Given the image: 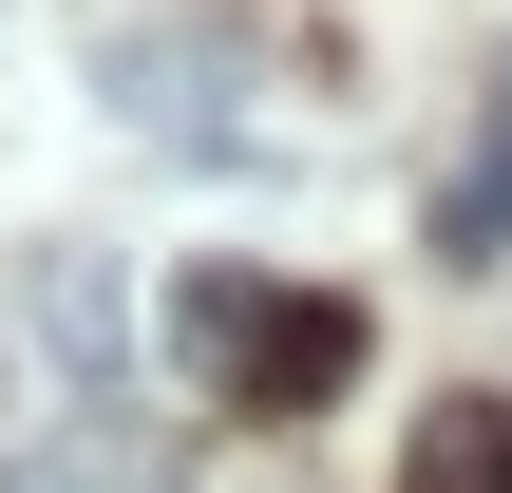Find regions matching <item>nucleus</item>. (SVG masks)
<instances>
[{
    "label": "nucleus",
    "instance_id": "obj_5",
    "mask_svg": "<svg viewBox=\"0 0 512 493\" xmlns=\"http://www.w3.org/2000/svg\"><path fill=\"white\" fill-rule=\"evenodd\" d=\"M0 380H19V361H0Z\"/></svg>",
    "mask_w": 512,
    "mask_h": 493
},
{
    "label": "nucleus",
    "instance_id": "obj_2",
    "mask_svg": "<svg viewBox=\"0 0 512 493\" xmlns=\"http://www.w3.org/2000/svg\"><path fill=\"white\" fill-rule=\"evenodd\" d=\"M0 493H190V475H171V437H152V418H57V437H19V456H0Z\"/></svg>",
    "mask_w": 512,
    "mask_h": 493
},
{
    "label": "nucleus",
    "instance_id": "obj_1",
    "mask_svg": "<svg viewBox=\"0 0 512 493\" xmlns=\"http://www.w3.org/2000/svg\"><path fill=\"white\" fill-rule=\"evenodd\" d=\"M171 342H190V380L247 399V418H323V399L361 380V304L266 285V266H190V285H171Z\"/></svg>",
    "mask_w": 512,
    "mask_h": 493
},
{
    "label": "nucleus",
    "instance_id": "obj_3",
    "mask_svg": "<svg viewBox=\"0 0 512 493\" xmlns=\"http://www.w3.org/2000/svg\"><path fill=\"white\" fill-rule=\"evenodd\" d=\"M19 323H38V342H57L76 380H95V361L133 342V285H114V247H38V285H19Z\"/></svg>",
    "mask_w": 512,
    "mask_h": 493
},
{
    "label": "nucleus",
    "instance_id": "obj_4",
    "mask_svg": "<svg viewBox=\"0 0 512 493\" xmlns=\"http://www.w3.org/2000/svg\"><path fill=\"white\" fill-rule=\"evenodd\" d=\"M399 493H512V399H437L418 456H399Z\"/></svg>",
    "mask_w": 512,
    "mask_h": 493
}]
</instances>
